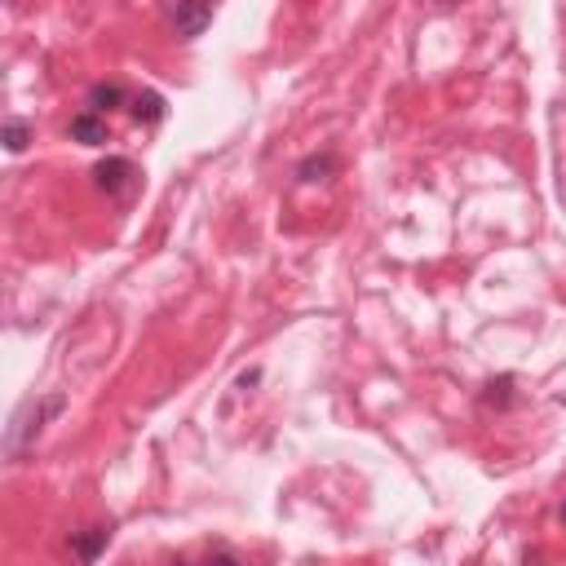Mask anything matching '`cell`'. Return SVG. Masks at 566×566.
<instances>
[{"instance_id": "obj_1", "label": "cell", "mask_w": 566, "mask_h": 566, "mask_svg": "<svg viewBox=\"0 0 566 566\" xmlns=\"http://www.w3.org/2000/svg\"><path fill=\"white\" fill-rule=\"evenodd\" d=\"M58 412H63V394H49V399H40V402H27V407L14 416V425H9V456H18V452H23V438L40 433V425H45L49 416H58Z\"/></svg>"}, {"instance_id": "obj_2", "label": "cell", "mask_w": 566, "mask_h": 566, "mask_svg": "<svg viewBox=\"0 0 566 566\" xmlns=\"http://www.w3.org/2000/svg\"><path fill=\"white\" fill-rule=\"evenodd\" d=\"M168 23L182 40H200L208 32V23H213V0H177L168 9Z\"/></svg>"}, {"instance_id": "obj_3", "label": "cell", "mask_w": 566, "mask_h": 566, "mask_svg": "<svg viewBox=\"0 0 566 566\" xmlns=\"http://www.w3.org/2000/svg\"><path fill=\"white\" fill-rule=\"evenodd\" d=\"M137 164L134 160H124V155H111V160H102L98 168H94V182H98V191H106V195H129L137 186Z\"/></svg>"}, {"instance_id": "obj_4", "label": "cell", "mask_w": 566, "mask_h": 566, "mask_svg": "<svg viewBox=\"0 0 566 566\" xmlns=\"http://www.w3.org/2000/svg\"><path fill=\"white\" fill-rule=\"evenodd\" d=\"M67 137H71V142H84V146H102V142L111 137V129H106V115L94 111V106H84L80 115H71Z\"/></svg>"}, {"instance_id": "obj_5", "label": "cell", "mask_w": 566, "mask_h": 566, "mask_svg": "<svg viewBox=\"0 0 566 566\" xmlns=\"http://www.w3.org/2000/svg\"><path fill=\"white\" fill-rule=\"evenodd\" d=\"M106 544H111V527H89V531L71 535V553H75L80 562H94Z\"/></svg>"}, {"instance_id": "obj_6", "label": "cell", "mask_w": 566, "mask_h": 566, "mask_svg": "<svg viewBox=\"0 0 566 566\" xmlns=\"http://www.w3.org/2000/svg\"><path fill=\"white\" fill-rule=\"evenodd\" d=\"M32 137H35V129L23 115H9V120H5V151H9V155H23V151L32 146Z\"/></svg>"}, {"instance_id": "obj_7", "label": "cell", "mask_w": 566, "mask_h": 566, "mask_svg": "<svg viewBox=\"0 0 566 566\" xmlns=\"http://www.w3.org/2000/svg\"><path fill=\"white\" fill-rule=\"evenodd\" d=\"M124 102H134L124 84H94V89H89V106L102 111V115H106V111H115V106H124Z\"/></svg>"}, {"instance_id": "obj_8", "label": "cell", "mask_w": 566, "mask_h": 566, "mask_svg": "<svg viewBox=\"0 0 566 566\" xmlns=\"http://www.w3.org/2000/svg\"><path fill=\"white\" fill-rule=\"evenodd\" d=\"M129 111H134V120H142V124H160L164 120V98L160 94H137L134 102H129Z\"/></svg>"}, {"instance_id": "obj_9", "label": "cell", "mask_w": 566, "mask_h": 566, "mask_svg": "<svg viewBox=\"0 0 566 566\" xmlns=\"http://www.w3.org/2000/svg\"><path fill=\"white\" fill-rule=\"evenodd\" d=\"M333 168H336V155H333V151H323V155H310V160H301L297 177H301V182H323Z\"/></svg>"}, {"instance_id": "obj_10", "label": "cell", "mask_w": 566, "mask_h": 566, "mask_svg": "<svg viewBox=\"0 0 566 566\" xmlns=\"http://www.w3.org/2000/svg\"><path fill=\"white\" fill-rule=\"evenodd\" d=\"M433 5H452V0H433Z\"/></svg>"}, {"instance_id": "obj_11", "label": "cell", "mask_w": 566, "mask_h": 566, "mask_svg": "<svg viewBox=\"0 0 566 566\" xmlns=\"http://www.w3.org/2000/svg\"><path fill=\"white\" fill-rule=\"evenodd\" d=\"M562 522H566V504H562Z\"/></svg>"}]
</instances>
